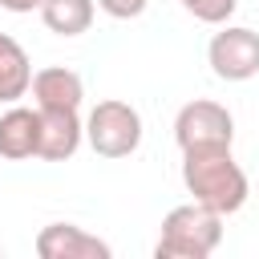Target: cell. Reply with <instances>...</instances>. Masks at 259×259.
I'll use <instances>...</instances> for the list:
<instances>
[{"label": "cell", "mask_w": 259, "mask_h": 259, "mask_svg": "<svg viewBox=\"0 0 259 259\" xmlns=\"http://www.w3.org/2000/svg\"><path fill=\"white\" fill-rule=\"evenodd\" d=\"M182 182L186 194L210 210H219L223 219L243 210L251 182L243 174V166L231 158V150H190L182 154Z\"/></svg>", "instance_id": "6da1fadb"}, {"label": "cell", "mask_w": 259, "mask_h": 259, "mask_svg": "<svg viewBox=\"0 0 259 259\" xmlns=\"http://www.w3.org/2000/svg\"><path fill=\"white\" fill-rule=\"evenodd\" d=\"M223 243V214L202 202H182L162 219L154 255L158 259H206Z\"/></svg>", "instance_id": "7a4b0ae2"}, {"label": "cell", "mask_w": 259, "mask_h": 259, "mask_svg": "<svg viewBox=\"0 0 259 259\" xmlns=\"http://www.w3.org/2000/svg\"><path fill=\"white\" fill-rule=\"evenodd\" d=\"M85 142L101 158H130L142 146V113L130 101H97L85 117Z\"/></svg>", "instance_id": "3957f363"}, {"label": "cell", "mask_w": 259, "mask_h": 259, "mask_svg": "<svg viewBox=\"0 0 259 259\" xmlns=\"http://www.w3.org/2000/svg\"><path fill=\"white\" fill-rule=\"evenodd\" d=\"M174 142H178L182 154H190V150H231L235 117L219 101H206V97L186 101L174 117Z\"/></svg>", "instance_id": "277c9868"}, {"label": "cell", "mask_w": 259, "mask_h": 259, "mask_svg": "<svg viewBox=\"0 0 259 259\" xmlns=\"http://www.w3.org/2000/svg\"><path fill=\"white\" fill-rule=\"evenodd\" d=\"M206 61L219 81H251L259 73V32L243 24H223L206 45Z\"/></svg>", "instance_id": "5b68a950"}, {"label": "cell", "mask_w": 259, "mask_h": 259, "mask_svg": "<svg viewBox=\"0 0 259 259\" xmlns=\"http://www.w3.org/2000/svg\"><path fill=\"white\" fill-rule=\"evenodd\" d=\"M36 255L40 259H109L113 247L77 223H49L36 235Z\"/></svg>", "instance_id": "8992f818"}, {"label": "cell", "mask_w": 259, "mask_h": 259, "mask_svg": "<svg viewBox=\"0 0 259 259\" xmlns=\"http://www.w3.org/2000/svg\"><path fill=\"white\" fill-rule=\"evenodd\" d=\"M85 142V121L77 117V109H40V146L36 158L45 162H65L81 150Z\"/></svg>", "instance_id": "52a82bcc"}, {"label": "cell", "mask_w": 259, "mask_h": 259, "mask_svg": "<svg viewBox=\"0 0 259 259\" xmlns=\"http://www.w3.org/2000/svg\"><path fill=\"white\" fill-rule=\"evenodd\" d=\"M40 146V109L28 105H12L0 113V158L8 162H24L32 158Z\"/></svg>", "instance_id": "ba28073f"}, {"label": "cell", "mask_w": 259, "mask_h": 259, "mask_svg": "<svg viewBox=\"0 0 259 259\" xmlns=\"http://www.w3.org/2000/svg\"><path fill=\"white\" fill-rule=\"evenodd\" d=\"M28 89L36 97V109H81V97H85V81L65 65H49L32 73Z\"/></svg>", "instance_id": "9c48e42d"}, {"label": "cell", "mask_w": 259, "mask_h": 259, "mask_svg": "<svg viewBox=\"0 0 259 259\" xmlns=\"http://www.w3.org/2000/svg\"><path fill=\"white\" fill-rule=\"evenodd\" d=\"M32 85V61L24 53L20 40H12L8 32H0V101L16 105Z\"/></svg>", "instance_id": "30bf717a"}, {"label": "cell", "mask_w": 259, "mask_h": 259, "mask_svg": "<svg viewBox=\"0 0 259 259\" xmlns=\"http://www.w3.org/2000/svg\"><path fill=\"white\" fill-rule=\"evenodd\" d=\"M93 0H40V20L57 36H81L93 24Z\"/></svg>", "instance_id": "8fae6325"}, {"label": "cell", "mask_w": 259, "mask_h": 259, "mask_svg": "<svg viewBox=\"0 0 259 259\" xmlns=\"http://www.w3.org/2000/svg\"><path fill=\"white\" fill-rule=\"evenodd\" d=\"M178 4L202 24H227L239 8V0H178Z\"/></svg>", "instance_id": "7c38bea8"}, {"label": "cell", "mask_w": 259, "mask_h": 259, "mask_svg": "<svg viewBox=\"0 0 259 259\" xmlns=\"http://www.w3.org/2000/svg\"><path fill=\"white\" fill-rule=\"evenodd\" d=\"M97 8L113 20H134V16L146 12V0H97Z\"/></svg>", "instance_id": "4fadbf2b"}, {"label": "cell", "mask_w": 259, "mask_h": 259, "mask_svg": "<svg viewBox=\"0 0 259 259\" xmlns=\"http://www.w3.org/2000/svg\"><path fill=\"white\" fill-rule=\"evenodd\" d=\"M0 8L4 12H32V8H40V0H0Z\"/></svg>", "instance_id": "5bb4252c"}]
</instances>
